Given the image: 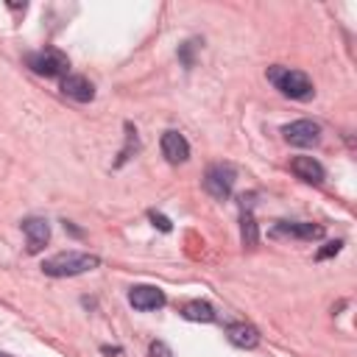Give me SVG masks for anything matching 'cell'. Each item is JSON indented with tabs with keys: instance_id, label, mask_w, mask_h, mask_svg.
I'll return each mask as SVG.
<instances>
[{
	"instance_id": "obj_6",
	"label": "cell",
	"mask_w": 357,
	"mask_h": 357,
	"mask_svg": "<svg viewBox=\"0 0 357 357\" xmlns=\"http://www.w3.org/2000/svg\"><path fill=\"white\" fill-rule=\"evenodd\" d=\"M271 234L273 237H296V240H318V237H324V226L304 223V220H276Z\"/></svg>"
},
{
	"instance_id": "obj_5",
	"label": "cell",
	"mask_w": 357,
	"mask_h": 357,
	"mask_svg": "<svg viewBox=\"0 0 357 357\" xmlns=\"http://www.w3.org/2000/svg\"><path fill=\"white\" fill-rule=\"evenodd\" d=\"M284 139L296 148H312L321 142V126L315 120H296V123H287L282 128Z\"/></svg>"
},
{
	"instance_id": "obj_1",
	"label": "cell",
	"mask_w": 357,
	"mask_h": 357,
	"mask_svg": "<svg viewBox=\"0 0 357 357\" xmlns=\"http://www.w3.org/2000/svg\"><path fill=\"white\" fill-rule=\"evenodd\" d=\"M100 265V259L95 254H84V251H59L53 257H47L42 262V271L47 276H56V279H64V276H78V273H86V271H95Z\"/></svg>"
},
{
	"instance_id": "obj_11",
	"label": "cell",
	"mask_w": 357,
	"mask_h": 357,
	"mask_svg": "<svg viewBox=\"0 0 357 357\" xmlns=\"http://www.w3.org/2000/svg\"><path fill=\"white\" fill-rule=\"evenodd\" d=\"M290 170L301 178V181H307V184H321L324 181V165L318 162V159H312V156H296L293 162H290Z\"/></svg>"
},
{
	"instance_id": "obj_10",
	"label": "cell",
	"mask_w": 357,
	"mask_h": 357,
	"mask_svg": "<svg viewBox=\"0 0 357 357\" xmlns=\"http://www.w3.org/2000/svg\"><path fill=\"white\" fill-rule=\"evenodd\" d=\"M61 92H64L67 98L78 100V103H86V100L95 98V86H92V81L84 78V75H70V73L61 78Z\"/></svg>"
},
{
	"instance_id": "obj_13",
	"label": "cell",
	"mask_w": 357,
	"mask_h": 357,
	"mask_svg": "<svg viewBox=\"0 0 357 357\" xmlns=\"http://www.w3.org/2000/svg\"><path fill=\"white\" fill-rule=\"evenodd\" d=\"M181 315L187 321H198V324H212L215 321V307L206 301H187L181 307Z\"/></svg>"
},
{
	"instance_id": "obj_9",
	"label": "cell",
	"mask_w": 357,
	"mask_h": 357,
	"mask_svg": "<svg viewBox=\"0 0 357 357\" xmlns=\"http://www.w3.org/2000/svg\"><path fill=\"white\" fill-rule=\"evenodd\" d=\"M162 153L170 165H181L190 159V145L178 131H165L162 134Z\"/></svg>"
},
{
	"instance_id": "obj_14",
	"label": "cell",
	"mask_w": 357,
	"mask_h": 357,
	"mask_svg": "<svg viewBox=\"0 0 357 357\" xmlns=\"http://www.w3.org/2000/svg\"><path fill=\"white\" fill-rule=\"evenodd\" d=\"M240 237H243V245H245V248H254L257 240H259L257 220H254L251 212H243V218H240Z\"/></svg>"
},
{
	"instance_id": "obj_2",
	"label": "cell",
	"mask_w": 357,
	"mask_h": 357,
	"mask_svg": "<svg viewBox=\"0 0 357 357\" xmlns=\"http://www.w3.org/2000/svg\"><path fill=\"white\" fill-rule=\"evenodd\" d=\"M268 81L284 95V98H293V100H310L315 86L310 81L307 73L301 70H290V67H282V64H273L268 67Z\"/></svg>"
},
{
	"instance_id": "obj_19",
	"label": "cell",
	"mask_w": 357,
	"mask_h": 357,
	"mask_svg": "<svg viewBox=\"0 0 357 357\" xmlns=\"http://www.w3.org/2000/svg\"><path fill=\"white\" fill-rule=\"evenodd\" d=\"M148 354H151V357H173L170 346H167V343H162V340H153V343L148 346Z\"/></svg>"
},
{
	"instance_id": "obj_20",
	"label": "cell",
	"mask_w": 357,
	"mask_h": 357,
	"mask_svg": "<svg viewBox=\"0 0 357 357\" xmlns=\"http://www.w3.org/2000/svg\"><path fill=\"white\" fill-rule=\"evenodd\" d=\"M0 357H11V354H6V351H0Z\"/></svg>"
},
{
	"instance_id": "obj_7",
	"label": "cell",
	"mask_w": 357,
	"mask_h": 357,
	"mask_svg": "<svg viewBox=\"0 0 357 357\" xmlns=\"http://www.w3.org/2000/svg\"><path fill=\"white\" fill-rule=\"evenodd\" d=\"M165 301H167L165 293L159 287H153V284H137V287L128 290V304L134 310H139V312L159 310V307H165Z\"/></svg>"
},
{
	"instance_id": "obj_4",
	"label": "cell",
	"mask_w": 357,
	"mask_h": 357,
	"mask_svg": "<svg viewBox=\"0 0 357 357\" xmlns=\"http://www.w3.org/2000/svg\"><path fill=\"white\" fill-rule=\"evenodd\" d=\"M234 181H237V170H234V165H229V162H215V165H209L206 173H204V190H206L212 198H218V201H226V198L231 195Z\"/></svg>"
},
{
	"instance_id": "obj_12",
	"label": "cell",
	"mask_w": 357,
	"mask_h": 357,
	"mask_svg": "<svg viewBox=\"0 0 357 357\" xmlns=\"http://www.w3.org/2000/svg\"><path fill=\"white\" fill-rule=\"evenodd\" d=\"M226 337L237 346V349H254L259 343V329L245 324V321H234L226 326Z\"/></svg>"
},
{
	"instance_id": "obj_8",
	"label": "cell",
	"mask_w": 357,
	"mask_h": 357,
	"mask_svg": "<svg viewBox=\"0 0 357 357\" xmlns=\"http://www.w3.org/2000/svg\"><path fill=\"white\" fill-rule=\"evenodd\" d=\"M22 231H25V240H28V254H39L50 240V223L45 218H25Z\"/></svg>"
},
{
	"instance_id": "obj_15",
	"label": "cell",
	"mask_w": 357,
	"mask_h": 357,
	"mask_svg": "<svg viewBox=\"0 0 357 357\" xmlns=\"http://www.w3.org/2000/svg\"><path fill=\"white\" fill-rule=\"evenodd\" d=\"M131 151H137V131L131 128V123H126V148L120 151V159H117V165H123V162L131 156Z\"/></svg>"
},
{
	"instance_id": "obj_18",
	"label": "cell",
	"mask_w": 357,
	"mask_h": 357,
	"mask_svg": "<svg viewBox=\"0 0 357 357\" xmlns=\"http://www.w3.org/2000/svg\"><path fill=\"white\" fill-rule=\"evenodd\" d=\"M148 218H151V223H153L159 231H170V229H173V223H170L165 215H159L156 209H151V212H148Z\"/></svg>"
},
{
	"instance_id": "obj_3",
	"label": "cell",
	"mask_w": 357,
	"mask_h": 357,
	"mask_svg": "<svg viewBox=\"0 0 357 357\" xmlns=\"http://www.w3.org/2000/svg\"><path fill=\"white\" fill-rule=\"evenodd\" d=\"M25 64L36 73V75H45V78H64L67 70H70V59L67 53H61L59 47H42V50H33L25 56Z\"/></svg>"
},
{
	"instance_id": "obj_16",
	"label": "cell",
	"mask_w": 357,
	"mask_h": 357,
	"mask_svg": "<svg viewBox=\"0 0 357 357\" xmlns=\"http://www.w3.org/2000/svg\"><path fill=\"white\" fill-rule=\"evenodd\" d=\"M201 42L198 39H187L181 47H178V59H181V64L184 67H192V53H195V47H198Z\"/></svg>"
},
{
	"instance_id": "obj_17",
	"label": "cell",
	"mask_w": 357,
	"mask_h": 357,
	"mask_svg": "<svg viewBox=\"0 0 357 357\" xmlns=\"http://www.w3.org/2000/svg\"><path fill=\"white\" fill-rule=\"evenodd\" d=\"M340 248H343V240H332V243H326V245L315 254V259H329V257L340 254Z\"/></svg>"
}]
</instances>
